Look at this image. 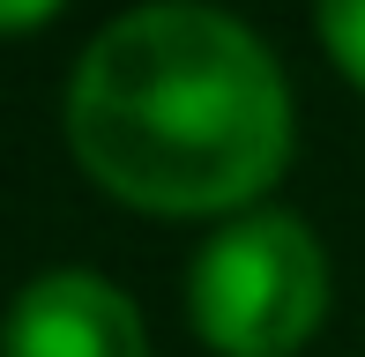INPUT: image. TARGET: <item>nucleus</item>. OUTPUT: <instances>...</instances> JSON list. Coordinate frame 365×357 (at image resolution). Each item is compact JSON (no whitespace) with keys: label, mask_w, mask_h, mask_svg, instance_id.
Here are the masks:
<instances>
[{"label":"nucleus","mask_w":365,"mask_h":357,"mask_svg":"<svg viewBox=\"0 0 365 357\" xmlns=\"http://www.w3.org/2000/svg\"><path fill=\"white\" fill-rule=\"evenodd\" d=\"M82 171L149 216H224L291 156V90L224 8L149 0L120 15L68 82Z\"/></svg>","instance_id":"nucleus-1"},{"label":"nucleus","mask_w":365,"mask_h":357,"mask_svg":"<svg viewBox=\"0 0 365 357\" xmlns=\"http://www.w3.org/2000/svg\"><path fill=\"white\" fill-rule=\"evenodd\" d=\"M194 335L224 357H291L328 320V253L284 208L224 223L187 275Z\"/></svg>","instance_id":"nucleus-2"},{"label":"nucleus","mask_w":365,"mask_h":357,"mask_svg":"<svg viewBox=\"0 0 365 357\" xmlns=\"http://www.w3.org/2000/svg\"><path fill=\"white\" fill-rule=\"evenodd\" d=\"M0 357H149V335L127 290L90 268H53L8 305Z\"/></svg>","instance_id":"nucleus-3"},{"label":"nucleus","mask_w":365,"mask_h":357,"mask_svg":"<svg viewBox=\"0 0 365 357\" xmlns=\"http://www.w3.org/2000/svg\"><path fill=\"white\" fill-rule=\"evenodd\" d=\"M321 45H328V60L365 90V0H321Z\"/></svg>","instance_id":"nucleus-4"},{"label":"nucleus","mask_w":365,"mask_h":357,"mask_svg":"<svg viewBox=\"0 0 365 357\" xmlns=\"http://www.w3.org/2000/svg\"><path fill=\"white\" fill-rule=\"evenodd\" d=\"M60 8H68V0H0V38H15V30H38V23H53Z\"/></svg>","instance_id":"nucleus-5"}]
</instances>
